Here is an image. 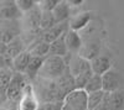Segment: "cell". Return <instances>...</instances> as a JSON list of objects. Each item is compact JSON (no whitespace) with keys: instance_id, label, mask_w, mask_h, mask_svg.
I'll list each match as a JSON object with an SVG mask.
<instances>
[{"instance_id":"cell-1","label":"cell","mask_w":124,"mask_h":110,"mask_svg":"<svg viewBox=\"0 0 124 110\" xmlns=\"http://www.w3.org/2000/svg\"><path fill=\"white\" fill-rule=\"evenodd\" d=\"M34 82H35V84H32V87H34L35 94L39 99L40 104L55 103V102H62L63 100V96L60 93V89L57 87L56 81L37 78Z\"/></svg>"},{"instance_id":"cell-2","label":"cell","mask_w":124,"mask_h":110,"mask_svg":"<svg viewBox=\"0 0 124 110\" xmlns=\"http://www.w3.org/2000/svg\"><path fill=\"white\" fill-rule=\"evenodd\" d=\"M66 71H67V63L65 58L48 55L44 59V64L41 67V71L37 78L56 81V79L63 76Z\"/></svg>"},{"instance_id":"cell-3","label":"cell","mask_w":124,"mask_h":110,"mask_svg":"<svg viewBox=\"0 0 124 110\" xmlns=\"http://www.w3.org/2000/svg\"><path fill=\"white\" fill-rule=\"evenodd\" d=\"M62 110H88V93L85 89H75L62 100Z\"/></svg>"},{"instance_id":"cell-4","label":"cell","mask_w":124,"mask_h":110,"mask_svg":"<svg viewBox=\"0 0 124 110\" xmlns=\"http://www.w3.org/2000/svg\"><path fill=\"white\" fill-rule=\"evenodd\" d=\"M27 84H29L27 78L25 77V74L14 72L11 79H10V82L6 87V90H5L6 98L9 100H20L24 89Z\"/></svg>"},{"instance_id":"cell-5","label":"cell","mask_w":124,"mask_h":110,"mask_svg":"<svg viewBox=\"0 0 124 110\" xmlns=\"http://www.w3.org/2000/svg\"><path fill=\"white\" fill-rule=\"evenodd\" d=\"M23 32L21 20L16 21H0V42L10 43Z\"/></svg>"},{"instance_id":"cell-6","label":"cell","mask_w":124,"mask_h":110,"mask_svg":"<svg viewBox=\"0 0 124 110\" xmlns=\"http://www.w3.org/2000/svg\"><path fill=\"white\" fill-rule=\"evenodd\" d=\"M23 16L16 0H0V21H16L21 20Z\"/></svg>"},{"instance_id":"cell-7","label":"cell","mask_w":124,"mask_h":110,"mask_svg":"<svg viewBox=\"0 0 124 110\" xmlns=\"http://www.w3.org/2000/svg\"><path fill=\"white\" fill-rule=\"evenodd\" d=\"M65 59H66L68 71H70V73L72 74L73 78H76L79 74L92 69L91 68V62L87 61V59H85L83 57H81L79 55L68 53V56H66Z\"/></svg>"},{"instance_id":"cell-8","label":"cell","mask_w":124,"mask_h":110,"mask_svg":"<svg viewBox=\"0 0 124 110\" xmlns=\"http://www.w3.org/2000/svg\"><path fill=\"white\" fill-rule=\"evenodd\" d=\"M102 84H103V92L104 93L117 92L119 89H122L123 77L118 71L112 68L102 76Z\"/></svg>"},{"instance_id":"cell-9","label":"cell","mask_w":124,"mask_h":110,"mask_svg":"<svg viewBox=\"0 0 124 110\" xmlns=\"http://www.w3.org/2000/svg\"><path fill=\"white\" fill-rule=\"evenodd\" d=\"M40 102L35 94L32 84H27L23 92V95L19 100L17 110H37Z\"/></svg>"},{"instance_id":"cell-10","label":"cell","mask_w":124,"mask_h":110,"mask_svg":"<svg viewBox=\"0 0 124 110\" xmlns=\"http://www.w3.org/2000/svg\"><path fill=\"white\" fill-rule=\"evenodd\" d=\"M70 30L68 26V21L66 22H61V24H56L54 27H51L46 31H42L40 35V38L44 40L47 43H52L54 41H56L57 38L62 37L63 35H66V32Z\"/></svg>"},{"instance_id":"cell-11","label":"cell","mask_w":124,"mask_h":110,"mask_svg":"<svg viewBox=\"0 0 124 110\" xmlns=\"http://www.w3.org/2000/svg\"><path fill=\"white\" fill-rule=\"evenodd\" d=\"M78 55L87 61H93L101 55V42L97 40H89L88 42H83V46L79 49Z\"/></svg>"},{"instance_id":"cell-12","label":"cell","mask_w":124,"mask_h":110,"mask_svg":"<svg viewBox=\"0 0 124 110\" xmlns=\"http://www.w3.org/2000/svg\"><path fill=\"white\" fill-rule=\"evenodd\" d=\"M92 19V13L91 11H82L78 14L72 15L71 19L68 20V26L70 30H73V31H79V30L85 28Z\"/></svg>"},{"instance_id":"cell-13","label":"cell","mask_w":124,"mask_h":110,"mask_svg":"<svg viewBox=\"0 0 124 110\" xmlns=\"http://www.w3.org/2000/svg\"><path fill=\"white\" fill-rule=\"evenodd\" d=\"M65 41H66V46L68 48V52L72 55H78L79 49L83 46V40H82L81 35L77 31H73V30H68L66 32Z\"/></svg>"},{"instance_id":"cell-14","label":"cell","mask_w":124,"mask_h":110,"mask_svg":"<svg viewBox=\"0 0 124 110\" xmlns=\"http://www.w3.org/2000/svg\"><path fill=\"white\" fill-rule=\"evenodd\" d=\"M91 68H92V72L94 74L103 76L104 73H107L109 69H112V61L108 56L99 55L98 57H96L93 59V61H91Z\"/></svg>"},{"instance_id":"cell-15","label":"cell","mask_w":124,"mask_h":110,"mask_svg":"<svg viewBox=\"0 0 124 110\" xmlns=\"http://www.w3.org/2000/svg\"><path fill=\"white\" fill-rule=\"evenodd\" d=\"M27 51L32 57H40V58H45L50 53V43L45 42L44 40H41L40 37L31 43L27 47Z\"/></svg>"},{"instance_id":"cell-16","label":"cell","mask_w":124,"mask_h":110,"mask_svg":"<svg viewBox=\"0 0 124 110\" xmlns=\"http://www.w3.org/2000/svg\"><path fill=\"white\" fill-rule=\"evenodd\" d=\"M54 17L56 20V24H61V22H66L71 19V6L68 4V1L66 0H60L58 5L54 9Z\"/></svg>"},{"instance_id":"cell-17","label":"cell","mask_w":124,"mask_h":110,"mask_svg":"<svg viewBox=\"0 0 124 110\" xmlns=\"http://www.w3.org/2000/svg\"><path fill=\"white\" fill-rule=\"evenodd\" d=\"M44 59L45 58H40V57H32L31 56L30 63L25 71V77L29 79V81H35L39 77V73L41 71V67L44 64Z\"/></svg>"},{"instance_id":"cell-18","label":"cell","mask_w":124,"mask_h":110,"mask_svg":"<svg viewBox=\"0 0 124 110\" xmlns=\"http://www.w3.org/2000/svg\"><path fill=\"white\" fill-rule=\"evenodd\" d=\"M110 110H124V90L119 89L113 93H106Z\"/></svg>"},{"instance_id":"cell-19","label":"cell","mask_w":124,"mask_h":110,"mask_svg":"<svg viewBox=\"0 0 124 110\" xmlns=\"http://www.w3.org/2000/svg\"><path fill=\"white\" fill-rule=\"evenodd\" d=\"M30 59H31V55L26 49V51H24L23 53H20L13 59V71L24 74L30 63Z\"/></svg>"},{"instance_id":"cell-20","label":"cell","mask_w":124,"mask_h":110,"mask_svg":"<svg viewBox=\"0 0 124 110\" xmlns=\"http://www.w3.org/2000/svg\"><path fill=\"white\" fill-rule=\"evenodd\" d=\"M68 48L66 46V41H65V35L57 38L56 41H54L52 43H50V56H57V57H62L65 58L66 56H68Z\"/></svg>"},{"instance_id":"cell-21","label":"cell","mask_w":124,"mask_h":110,"mask_svg":"<svg viewBox=\"0 0 124 110\" xmlns=\"http://www.w3.org/2000/svg\"><path fill=\"white\" fill-rule=\"evenodd\" d=\"M26 43L24 41V38L20 36V37H16L15 40H13L10 43H8V56L9 57H11L13 59L19 56L20 53H23L24 51H26V48H25Z\"/></svg>"},{"instance_id":"cell-22","label":"cell","mask_w":124,"mask_h":110,"mask_svg":"<svg viewBox=\"0 0 124 110\" xmlns=\"http://www.w3.org/2000/svg\"><path fill=\"white\" fill-rule=\"evenodd\" d=\"M85 90L89 94V93H94V92H99L103 90V84H102V76L99 74H94L91 77V79L88 81L87 85L85 87Z\"/></svg>"},{"instance_id":"cell-23","label":"cell","mask_w":124,"mask_h":110,"mask_svg":"<svg viewBox=\"0 0 124 110\" xmlns=\"http://www.w3.org/2000/svg\"><path fill=\"white\" fill-rule=\"evenodd\" d=\"M55 25H56V20L54 17V14L51 11H42V15H41V25H40L41 32L54 27Z\"/></svg>"},{"instance_id":"cell-24","label":"cell","mask_w":124,"mask_h":110,"mask_svg":"<svg viewBox=\"0 0 124 110\" xmlns=\"http://www.w3.org/2000/svg\"><path fill=\"white\" fill-rule=\"evenodd\" d=\"M106 93L103 90L94 92V93H89L88 94V110H94L104 99Z\"/></svg>"},{"instance_id":"cell-25","label":"cell","mask_w":124,"mask_h":110,"mask_svg":"<svg viewBox=\"0 0 124 110\" xmlns=\"http://www.w3.org/2000/svg\"><path fill=\"white\" fill-rule=\"evenodd\" d=\"M93 76V72L92 69L91 71H87L85 73L79 74L78 77L75 78V83H76V89H85V87L87 85L88 81L91 79V77Z\"/></svg>"},{"instance_id":"cell-26","label":"cell","mask_w":124,"mask_h":110,"mask_svg":"<svg viewBox=\"0 0 124 110\" xmlns=\"http://www.w3.org/2000/svg\"><path fill=\"white\" fill-rule=\"evenodd\" d=\"M16 4L23 14L31 11L32 9L37 6V1H35V0H16Z\"/></svg>"},{"instance_id":"cell-27","label":"cell","mask_w":124,"mask_h":110,"mask_svg":"<svg viewBox=\"0 0 124 110\" xmlns=\"http://www.w3.org/2000/svg\"><path fill=\"white\" fill-rule=\"evenodd\" d=\"M60 0H40L37 1V6L41 11H54V9L58 5Z\"/></svg>"},{"instance_id":"cell-28","label":"cell","mask_w":124,"mask_h":110,"mask_svg":"<svg viewBox=\"0 0 124 110\" xmlns=\"http://www.w3.org/2000/svg\"><path fill=\"white\" fill-rule=\"evenodd\" d=\"M37 110H62V102L42 103V104H40Z\"/></svg>"},{"instance_id":"cell-29","label":"cell","mask_w":124,"mask_h":110,"mask_svg":"<svg viewBox=\"0 0 124 110\" xmlns=\"http://www.w3.org/2000/svg\"><path fill=\"white\" fill-rule=\"evenodd\" d=\"M94 110H110V108H109V104H108V100H107V98H106V95H104V99H103V102L94 109Z\"/></svg>"},{"instance_id":"cell-30","label":"cell","mask_w":124,"mask_h":110,"mask_svg":"<svg viewBox=\"0 0 124 110\" xmlns=\"http://www.w3.org/2000/svg\"><path fill=\"white\" fill-rule=\"evenodd\" d=\"M8 53V43L0 42V56H4Z\"/></svg>"},{"instance_id":"cell-31","label":"cell","mask_w":124,"mask_h":110,"mask_svg":"<svg viewBox=\"0 0 124 110\" xmlns=\"http://www.w3.org/2000/svg\"><path fill=\"white\" fill-rule=\"evenodd\" d=\"M67 1H68V4H70L71 7H73V6H79V5L83 4V0H67Z\"/></svg>"}]
</instances>
